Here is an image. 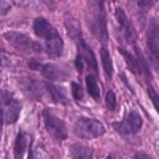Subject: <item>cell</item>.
<instances>
[{
  "instance_id": "6da1fadb",
  "label": "cell",
  "mask_w": 159,
  "mask_h": 159,
  "mask_svg": "<svg viewBox=\"0 0 159 159\" xmlns=\"http://www.w3.org/2000/svg\"><path fill=\"white\" fill-rule=\"evenodd\" d=\"M34 32L37 37L45 40V51L51 57H61L64 52V40L54 25H51L45 18L34 19Z\"/></svg>"
},
{
  "instance_id": "7a4b0ae2",
  "label": "cell",
  "mask_w": 159,
  "mask_h": 159,
  "mask_svg": "<svg viewBox=\"0 0 159 159\" xmlns=\"http://www.w3.org/2000/svg\"><path fill=\"white\" fill-rule=\"evenodd\" d=\"M67 29H69V32H70V37L76 42L78 56L84 61L86 67H89L91 70H94V72L97 73V69H99V67H97V61H96V57H94V52H92V49L86 45L84 38H83V35H81V30H80V27H78V24L69 21V22H67Z\"/></svg>"
},
{
  "instance_id": "3957f363",
  "label": "cell",
  "mask_w": 159,
  "mask_h": 159,
  "mask_svg": "<svg viewBox=\"0 0 159 159\" xmlns=\"http://www.w3.org/2000/svg\"><path fill=\"white\" fill-rule=\"evenodd\" d=\"M75 134L80 139L92 140V139L102 137L105 134V127H103L102 123L97 121V119L80 118V119H76V123H75Z\"/></svg>"
},
{
  "instance_id": "277c9868",
  "label": "cell",
  "mask_w": 159,
  "mask_h": 159,
  "mask_svg": "<svg viewBox=\"0 0 159 159\" xmlns=\"http://www.w3.org/2000/svg\"><path fill=\"white\" fill-rule=\"evenodd\" d=\"M142 124H143V119L139 115V111L130 110V111L126 113L123 121L121 123H115L113 127L116 129V132L121 137H129V135L137 134V132L142 129Z\"/></svg>"
},
{
  "instance_id": "5b68a950",
  "label": "cell",
  "mask_w": 159,
  "mask_h": 159,
  "mask_svg": "<svg viewBox=\"0 0 159 159\" xmlns=\"http://www.w3.org/2000/svg\"><path fill=\"white\" fill-rule=\"evenodd\" d=\"M43 121H45V126H46V130L49 132V135L54 137L57 142H62V140H65L69 137L65 123L62 121V119H59L49 108L43 110Z\"/></svg>"
},
{
  "instance_id": "8992f818",
  "label": "cell",
  "mask_w": 159,
  "mask_h": 159,
  "mask_svg": "<svg viewBox=\"0 0 159 159\" xmlns=\"http://www.w3.org/2000/svg\"><path fill=\"white\" fill-rule=\"evenodd\" d=\"M5 38L15 46L16 49L22 51V52H42V45L35 40H32L30 37L24 35L21 32H5Z\"/></svg>"
},
{
  "instance_id": "52a82bcc",
  "label": "cell",
  "mask_w": 159,
  "mask_h": 159,
  "mask_svg": "<svg viewBox=\"0 0 159 159\" xmlns=\"http://www.w3.org/2000/svg\"><path fill=\"white\" fill-rule=\"evenodd\" d=\"M97 11L91 19V30L100 42H107V27H105V13H103V3L97 2Z\"/></svg>"
},
{
  "instance_id": "ba28073f",
  "label": "cell",
  "mask_w": 159,
  "mask_h": 159,
  "mask_svg": "<svg viewBox=\"0 0 159 159\" xmlns=\"http://www.w3.org/2000/svg\"><path fill=\"white\" fill-rule=\"evenodd\" d=\"M147 45L150 51V59L154 64V67H157V56H159V45H157V21L153 18L150 21L148 30H147Z\"/></svg>"
},
{
  "instance_id": "9c48e42d",
  "label": "cell",
  "mask_w": 159,
  "mask_h": 159,
  "mask_svg": "<svg viewBox=\"0 0 159 159\" xmlns=\"http://www.w3.org/2000/svg\"><path fill=\"white\" fill-rule=\"evenodd\" d=\"M115 15H116V21L119 24V27H121V32H123L124 38L129 43H135V40H137L135 29H134V25H132L130 19L126 16V13L123 11V8H116Z\"/></svg>"
},
{
  "instance_id": "30bf717a",
  "label": "cell",
  "mask_w": 159,
  "mask_h": 159,
  "mask_svg": "<svg viewBox=\"0 0 159 159\" xmlns=\"http://www.w3.org/2000/svg\"><path fill=\"white\" fill-rule=\"evenodd\" d=\"M18 83H19L21 91H22L27 97L35 99V100L42 99V89H40V84H38L37 80H34V78H30V76H22V78L18 80Z\"/></svg>"
},
{
  "instance_id": "8fae6325",
  "label": "cell",
  "mask_w": 159,
  "mask_h": 159,
  "mask_svg": "<svg viewBox=\"0 0 159 159\" xmlns=\"http://www.w3.org/2000/svg\"><path fill=\"white\" fill-rule=\"evenodd\" d=\"M40 70H42V75L48 78L49 81H64V80H69L70 76V73L65 72V69L59 67L56 64H43Z\"/></svg>"
},
{
  "instance_id": "7c38bea8",
  "label": "cell",
  "mask_w": 159,
  "mask_h": 159,
  "mask_svg": "<svg viewBox=\"0 0 159 159\" xmlns=\"http://www.w3.org/2000/svg\"><path fill=\"white\" fill-rule=\"evenodd\" d=\"M2 108H3L5 123L7 124H15L18 121V118H19V113H21V103H19V100L13 97L10 102L2 105Z\"/></svg>"
},
{
  "instance_id": "4fadbf2b",
  "label": "cell",
  "mask_w": 159,
  "mask_h": 159,
  "mask_svg": "<svg viewBox=\"0 0 159 159\" xmlns=\"http://www.w3.org/2000/svg\"><path fill=\"white\" fill-rule=\"evenodd\" d=\"M45 88L49 92V96H51V99H52V102H54V103L69 105V99H67V96H65V91H64L62 86L49 81V83H45Z\"/></svg>"
},
{
  "instance_id": "5bb4252c",
  "label": "cell",
  "mask_w": 159,
  "mask_h": 159,
  "mask_svg": "<svg viewBox=\"0 0 159 159\" xmlns=\"http://www.w3.org/2000/svg\"><path fill=\"white\" fill-rule=\"evenodd\" d=\"M27 148H29V135L25 134L24 130H21L19 134L16 135L15 147H13V151H15V159H22Z\"/></svg>"
},
{
  "instance_id": "9a60e30c",
  "label": "cell",
  "mask_w": 159,
  "mask_h": 159,
  "mask_svg": "<svg viewBox=\"0 0 159 159\" xmlns=\"http://www.w3.org/2000/svg\"><path fill=\"white\" fill-rule=\"evenodd\" d=\"M69 154H70V159H94V151L80 143L72 145Z\"/></svg>"
},
{
  "instance_id": "2e32d148",
  "label": "cell",
  "mask_w": 159,
  "mask_h": 159,
  "mask_svg": "<svg viewBox=\"0 0 159 159\" xmlns=\"http://www.w3.org/2000/svg\"><path fill=\"white\" fill-rule=\"evenodd\" d=\"M100 61H102V67H103V72L107 75L108 80H111L113 76V61L110 57V52L107 48H100Z\"/></svg>"
},
{
  "instance_id": "e0dca14e",
  "label": "cell",
  "mask_w": 159,
  "mask_h": 159,
  "mask_svg": "<svg viewBox=\"0 0 159 159\" xmlns=\"http://www.w3.org/2000/svg\"><path fill=\"white\" fill-rule=\"evenodd\" d=\"M86 89L89 92V96L94 100L100 99V88H99V81H97L96 75H88L86 76Z\"/></svg>"
},
{
  "instance_id": "ac0fdd59",
  "label": "cell",
  "mask_w": 159,
  "mask_h": 159,
  "mask_svg": "<svg viewBox=\"0 0 159 159\" xmlns=\"http://www.w3.org/2000/svg\"><path fill=\"white\" fill-rule=\"evenodd\" d=\"M134 52H135V59L139 62V69H140V75H143L147 80H151V72H150V67H148V64L147 61H145L143 57V52L139 46H134Z\"/></svg>"
},
{
  "instance_id": "d6986e66",
  "label": "cell",
  "mask_w": 159,
  "mask_h": 159,
  "mask_svg": "<svg viewBox=\"0 0 159 159\" xmlns=\"http://www.w3.org/2000/svg\"><path fill=\"white\" fill-rule=\"evenodd\" d=\"M119 52H121V56L124 57V61H126V64H127L129 70H130L132 73H135L137 76H140V69H139V62H137L135 56L132 54V52L126 51L124 48H119Z\"/></svg>"
},
{
  "instance_id": "ffe728a7",
  "label": "cell",
  "mask_w": 159,
  "mask_h": 159,
  "mask_svg": "<svg viewBox=\"0 0 159 159\" xmlns=\"http://www.w3.org/2000/svg\"><path fill=\"white\" fill-rule=\"evenodd\" d=\"M70 88H72V96H73V99H75L76 102H81V100L84 99V89L81 88V84L76 83V81H73V83L70 84Z\"/></svg>"
},
{
  "instance_id": "44dd1931",
  "label": "cell",
  "mask_w": 159,
  "mask_h": 159,
  "mask_svg": "<svg viewBox=\"0 0 159 159\" xmlns=\"http://www.w3.org/2000/svg\"><path fill=\"white\" fill-rule=\"evenodd\" d=\"M105 105H107V108L110 111H116V96H115V92L113 91H108L107 92V96H105Z\"/></svg>"
},
{
  "instance_id": "7402d4cb",
  "label": "cell",
  "mask_w": 159,
  "mask_h": 159,
  "mask_svg": "<svg viewBox=\"0 0 159 159\" xmlns=\"http://www.w3.org/2000/svg\"><path fill=\"white\" fill-rule=\"evenodd\" d=\"M29 159H46V154L37 147H30L29 148Z\"/></svg>"
},
{
  "instance_id": "603a6c76",
  "label": "cell",
  "mask_w": 159,
  "mask_h": 159,
  "mask_svg": "<svg viewBox=\"0 0 159 159\" xmlns=\"http://www.w3.org/2000/svg\"><path fill=\"white\" fill-rule=\"evenodd\" d=\"M11 64H13V57L7 52L0 51V67H10Z\"/></svg>"
},
{
  "instance_id": "cb8c5ba5",
  "label": "cell",
  "mask_w": 159,
  "mask_h": 159,
  "mask_svg": "<svg viewBox=\"0 0 159 159\" xmlns=\"http://www.w3.org/2000/svg\"><path fill=\"white\" fill-rule=\"evenodd\" d=\"M148 94H150V99H151L153 103H154V108L157 110V108H159V100H157V92H156V89H153L151 86H148Z\"/></svg>"
},
{
  "instance_id": "d4e9b609",
  "label": "cell",
  "mask_w": 159,
  "mask_h": 159,
  "mask_svg": "<svg viewBox=\"0 0 159 159\" xmlns=\"http://www.w3.org/2000/svg\"><path fill=\"white\" fill-rule=\"evenodd\" d=\"M75 67H76V72L78 73H81L84 69H86V64H84V61L80 57L78 54H76V59H75Z\"/></svg>"
},
{
  "instance_id": "484cf974",
  "label": "cell",
  "mask_w": 159,
  "mask_h": 159,
  "mask_svg": "<svg viewBox=\"0 0 159 159\" xmlns=\"http://www.w3.org/2000/svg\"><path fill=\"white\" fill-rule=\"evenodd\" d=\"M27 65H29L30 70H40V69H42V64H40L37 59H29Z\"/></svg>"
},
{
  "instance_id": "4316f807",
  "label": "cell",
  "mask_w": 159,
  "mask_h": 159,
  "mask_svg": "<svg viewBox=\"0 0 159 159\" xmlns=\"http://www.w3.org/2000/svg\"><path fill=\"white\" fill-rule=\"evenodd\" d=\"M10 10V3H5V2H0V16L5 15V13H8Z\"/></svg>"
},
{
  "instance_id": "83f0119b",
  "label": "cell",
  "mask_w": 159,
  "mask_h": 159,
  "mask_svg": "<svg viewBox=\"0 0 159 159\" xmlns=\"http://www.w3.org/2000/svg\"><path fill=\"white\" fill-rule=\"evenodd\" d=\"M3 124H5V118H3V108L0 105V135H2V129H3Z\"/></svg>"
},
{
  "instance_id": "f1b7e54d",
  "label": "cell",
  "mask_w": 159,
  "mask_h": 159,
  "mask_svg": "<svg viewBox=\"0 0 159 159\" xmlns=\"http://www.w3.org/2000/svg\"><path fill=\"white\" fill-rule=\"evenodd\" d=\"M134 159H151L148 154H145V153H135Z\"/></svg>"
},
{
  "instance_id": "f546056e",
  "label": "cell",
  "mask_w": 159,
  "mask_h": 159,
  "mask_svg": "<svg viewBox=\"0 0 159 159\" xmlns=\"http://www.w3.org/2000/svg\"><path fill=\"white\" fill-rule=\"evenodd\" d=\"M107 159H121V156H119L118 153H110V154L107 156Z\"/></svg>"
},
{
  "instance_id": "4dcf8cb0",
  "label": "cell",
  "mask_w": 159,
  "mask_h": 159,
  "mask_svg": "<svg viewBox=\"0 0 159 159\" xmlns=\"http://www.w3.org/2000/svg\"><path fill=\"white\" fill-rule=\"evenodd\" d=\"M0 80H2V72H0Z\"/></svg>"
}]
</instances>
